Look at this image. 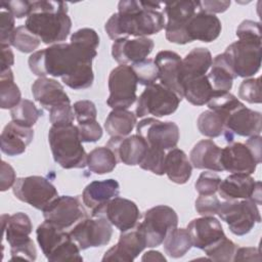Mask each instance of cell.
Instances as JSON below:
<instances>
[{
    "mask_svg": "<svg viewBox=\"0 0 262 262\" xmlns=\"http://www.w3.org/2000/svg\"><path fill=\"white\" fill-rule=\"evenodd\" d=\"M161 3L122 0L118 12L105 23L107 36L116 41L128 36L146 37L161 32L166 27L164 14L159 11Z\"/></svg>",
    "mask_w": 262,
    "mask_h": 262,
    "instance_id": "obj_1",
    "label": "cell"
},
{
    "mask_svg": "<svg viewBox=\"0 0 262 262\" xmlns=\"http://www.w3.org/2000/svg\"><path fill=\"white\" fill-rule=\"evenodd\" d=\"M97 55L96 49L77 43H57L36 51L29 57L32 73L39 78L60 77L61 80L75 74L85 64L92 63Z\"/></svg>",
    "mask_w": 262,
    "mask_h": 262,
    "instance_id": "obj_2",
    "label": "cell"
},
{
    "mask_svg": "<svg viewBox=\"0 0 262 262\" xmlns=\"http://www.w3.org/2000/svg\"><path fill=\"white\" fill-rule=\"evenodd\" d=\"M25 26L44 44L62 42L72 28L68 4L61 1H34Z\"/></svg>",
    "mask_w": 262,
    "mask_h": 262,
    "instance_id": "obj_3",
    "label": "cell"
},
{
    "mask_svg": "<svg viewBox=\"0 0 262 262\" xmlns=\"http://www.w3.org/2000/svg\"><path fill=\"white\" fill-rule=\"evenodd\" d=\"M48 142L53 160L63 169H81L86 166L87 154L76 125L51 126Z\"/></svg>",
    "mask_w": 262,
    "mask_h": 262,
    "instance_id": "obj_4",
    "label": "cell"
},
{
    "mask_svg": "<svg viewBox=\"0 0 262 262\" xmlns=\"http://www.w3.org/2000/svg\"><path fill=\"white\" fill-rule=\"evenodd\" d=\"M36 235L40 249L48 261H83L80 248L64 229L45 220L37 227Z\"/></svg>",
    "mask_w": 262,
    "mask_h": 262,
    "instance_id": "obj_5",
    "label": "cell"
},
{
    "mask_svg": "<svg viewBox=\"0 0 262 262\" xmlns=\"http://www.w3.org/2000/svg\"><path fill=\"white\" fill-rule=\"evenodd\" d=\"M177 213L169 206L158 205L145 211L142 222L135 227L142 234L146 248H155L163 244L169 230L177 227Z\"/></svg>",
    "mask_w": 262,
    "mask_h": 262,
    "instance_id": "obj_6",
    "label": "cell"
},
{
    "mask_svg": "<svg viewBox=\"0 0 262 262\" xmlns=\"http://www.w3.org/2000/svg\"><path fill=\"white\" fill-rule=\"evenodd\" d=\"M217 215L235 235L249 233L256 223L261 221L258 205L252 200H229L220 203Z\"/></svg>",
    "mask_w": 262,
    "mask_h": 262,
    "instance_id": "obj_7",
    "label": "cell"
},
{
    "mask_svg": "<svg viewBox=\"0 0 262 262\" xmlns=\"http://www.w3.org/2000/svg\"><path fill=\"white\" fill-rule=\"evenodd\" d=\"M181 98L162 84L146 86L137 98L135 115L138 118L152 115L156 118L172 115L179 106Z\"/></svg>",
    "mask_w": 262,
    "mask_h": 262,
    "instance_id": "obj_8",
    "label": "cell"
},
{
    "mask_svg": "<svg viewBox=\"0 0 262 262\" xmlns=\"http://www.w3.org/2000/svg\"><path fill=\"white\" fill-rule=\"evenodd\" d=\"M223 55L235 78H249L260 70L261 43L238 40L227 46Z\"/></svg>",
    "mask_w": 262,
    "mask_h": 262,
    "instance_id": "obj_9",
    "label": "cell"
},
{
    "mask_svg": "<svg viewBox=\"0 0 262 262\" xmlns=\"http://www.w3.org/2000/svg\"><path fill=\"white\" fill-rule=\"evenodd\" d=\"M137 78L131 66L120 64L108 76L110 96L106 103L113 110H127L137 99Z\"/></svg>",
    "mask_w": 262,
    "mask_h": 262,
    "instance_id": "obj_10",
    "label": "cell"
},
{
    "mask_svg": "<svg viewBox=\"0 0 262 262\" xmlns=\"http://www.w3.org/2000/svg\"><path fill=\"white\" fill-rule=\"evenodd\" d=\"M12 191L17 200L41 211L58 196L55 186L45 177L37 175L16 178Z\"/></svg>",
    "mask_w": 262,
    "mask_h": 262,
    "instance_id": "obj_11",
    "label": "cell"
},
{
    "mask_svg": "<svg viewBox=\"0 0 262 262\" xmlns=\"http://www.w3.org/2000/svg\"><path fill=\"white\" fill-rule=\"evenodd\" d=\"M69 233L80 250H87L107 245L113 235V227L102 217H86L75 224Z\"/></svg>",
    "mask_w": 262,
    "mask_h": 262,
    "instance_id": "obj_12",
    "label": "cell"
},
{
    "mask_svg": "<svg viewBox=\"0 0 262 262\" xmlns=\"http://www.w3.org/2000/svg\"><path fill=\"white\" fill-rule=\"evenodd\" d=\"M136 132L148 146L170 150L176 147L179 140V127L174 122H162L154 118H146L136 124Z\"/></svg>",
    "mask_w": 262,
    "mask_h": 262,
    "instance_id": "obj_13",
    "label": "cell"
},
{
    "mask_svg": "<svg viewBox=\"0 0 262 262\" xmlns=\"http://www.w3.org/2000/svg\"><path fill=\"white\" fill-rule=\"evenodd\" d=\"M92 217H102L121 232L130 230L137 225L140 213L137 205L124 198L116 196L91 212Z\"/></svg>",
    "mask_w": 262,
    "mask_h": 262,
    "instance_id": "obj_14",
    "label": "cell"
},
{
    "mask_svg": "<svg viewBox=\"0 0 262 262\" xmlns=\"http://www.w3.org/2000/svg\"><path fill=\"white\" fill-rule=\"evenodd\" d=\"M43 217L61 229L73 227L87 217V213L77 196L60 195L55 198L43 211Z\"/></svg>",
    "mask_w": 262,
    "mask_h": 262,
    "instance_id": "obj_15",
    "label": "cell"
},
{
    "mask_svg": "<svg viewBox=\"0 0 262 262\" xmlns=\"http://www.w3.org/2000/svg\"><path fill=\"white\" fill-rule=\"evenodd\" d=\"M196 8H199L198 1H175L165 4V12L168 18L165 31L169 42L181 45L190 43L185 27L195 13Z\"/></svg>",
    "mask_w": 262,
    "mask_h": 262,
    "instance_id": "obj_16",
    "label": "cell"
},
{
    "mask_svg": "<svg viewBox=\"0 0 262 262\" xmlns=\"http://www.w3.org/2000/svg\"><path fill=\"white\" fill-rule=\"evenodd\" d=\"M262 116L260 112L246 107L243 103L224 118V136L231 142L234 135L251 137L260 135Z\"/></svg>",
    "mask_w": 262,
    "mask_h": 262,
    "instance_id": "obj_17",
    "label": "cell"
},
{
    "mask_svg": "<svg viewBox=\"0 0 262 262\" xmlns=\"http://www.w3.org/2000/svg\"><path fill=\"white\" fill-rule=\"evenodd\" d=\"M220 165L223 171L251 175L258 165L251 149L242 142H232L221 148Z\"/></svg>",
    "mask_w": 262,
    "mask_h": 262,
    "instance_id": "obj_18",
    "label": "cell"
},
{
    "mask_svg": "<svg viewBox=\"0 0 262 262\" xmlns=\"http://www.w3.org/2000/svg\"><path fill=\"white\" fill-rule=\"evenodd\" d=\"M154 47V41L147 37H138L135 39L122 38L113 43L112 55L120 64H134L146 59Z\"/></svg>",
    "mask_w": 262,
    "mask_h": 262,
    "instance_id": "obj_19",
    "label": "cell"
},
{
    "mask_svg": "<svg viewBox=\"0 0 262 262\" xmlns=\"http://www.w3.org/2000/svg\"><path fill=\"white\" fill-rule=\"evenodd\" d=\"M106 146L113 150L119 162L127 166L139 165L148 147L146 141L138 134L125 137H111Z\"/></svg>",
    "mask_w": 262,
    "mask_h": 262,
    "instance_id": "obj_20",
    "label": "cell"
},
{
    "mask_svg": "<svg viewBox=\"0 0 262 262\" xmlns=\"http://www.w3.org/2000/svg\"><path fill=\"white\" fill-rule=\"evenodd\" d=\"M192 247L205 250L226 236L221 223L213 216H203L191 220L187 225Z\"/></svg>",
    "mask_w": 262,
    "mask_h": 262,
    "instance_id": "obj_21",
    "label": "cell"
},
{
    "mask_svg": "<svg viewBox=\"0 0 262 262\" xmlns=\"http://www.w3.org/2000/svg\"><path fill=\"white\" fill-rule=\"evenodd\" d=\"M146 248L144 237L137 230L136 227L123 231L120 234L118 243L108 249L103 257L102 261H133L144 249Z\"/></svg>",
    "mask_w": 262,
    "mask_h": 262,
    "instance_id": "obj_22",
    "label": "cell"
},
{
    "mask_svg": "<svg viewBox=\"0 0 262 262\" xmlns=\"http://www.w3.org/2000/svg\"><path fill=\"white\" fill-rule=\"evenodd\" d=\"M154 60L159 70V79L161 80V84L175 92L182 99L183 91L179 82L182 61L180 55L174 51L162 50L156 55Z\"/></svg>",
    "mask_w": 262,
    "mask_h": 262,
    "instance_id": "obj_23",
    "label": "cell"
},
{
    "mask_svg": "<svg viewBox=\"0 0 262 262\" xmlns=\"http://www.w3.org/2000/svg\"><path fill=\"white\" fill-rule=\"evenodd\" d=\"M1 222L3 235L10 249L26 246L33 242L29 236L33 230V225L27 214L17 212L13 215H2Z\"/></svg>",
    "mask_w": 262,
    "mask_h": 262,
    "instance_id": "obj_24",
    "label": "cell"
},
{
    "mask_svg": "<svg viewBox=\"0 0 262 262\" xmlns=\"http://www.w3.org/2000/svg\"><path fill=\"white\" fill-rule=\"evenodd\" d=\"M221 21L215 14L200 10L193 14L185 27L189 42L199 40L207 43L216 40L221 33Z\"/></svg>",
    "mask_w": 262,
    "mask_h": 262,
    "instance_id": "obj_25",
    "label": "cell"
},
{
    "mask_svg": "<svg viewBox=\"0 0 262 262\" xmlns=\"http://www.w3.org/2000/svg\"><path fill=\"white\" fill-rule=\"evenodd\" d=\"M261 186L260 181H255L248 174L233 173L222 180L218 187V192L225 201L229 200H253L255 191Z\"/></svg>",
    "mask_w": 262,
    "mask_h": 262,
    "instance_id": "obj_26",
    "label": "cell"
},
{
    "mask_svg": "<svg viewBox=\"0 0 262 262\" xmlns=\"http://www.w3.org/2000/svg\"><path fill=\"white\" fill-rule=\"evenodd\" d=\"M33 138L34 130L32 128L11 121L4 127L1 133V150L10 157L19 156L26 151Z\"/></svg>",
    "mask_w": 262,
    "mask_h": 262,
    "instance_id": "obj_27",
    "label": "cell"
},
{
    "mask_svg": "<svg viewBox=\"0 0 262 262\" xmlns=\"http://www.w3.org/2000/svg\"><path fill=\"white\" fill-rule=\"evenodd\" d=\"M32 94L35 100L48 111L57 105L71 102L63 86L56 80L46 77L38 78L33 83Z\"/></svg>",
    "mask_w": 262,
    "mask_h": 262,
    "instance_id": "obj_28",
    "label": "cell"
},
{
    "mask_svg": "<svg viewBox=\"0 0 262 262\" xmlns=\"http://www.w3.org/2000/svg\"><path fill=\"white\" fill-rule=\"evenodd\" d=\"M119 182L113 178L95 180L86 185L82 193L83 204L89 210L94 211L110 200L119 195Z\"/></svg>",
    "mask_w": 262,
    "mask_h": 262,
    "instance_id": "obj_29",
    "label": "cell"
},
{
    "mask_svg": "<svg viewBox=\"0 0 262 262\" xmlns=\"http://www.w3.org/2000/svg\"><path fill=\"white\" fill-rule=\"evenodd\" d=\"M221 148L211 139L200 140L191 149L189 159L191 165L196 169L221 172L220 165Z\"/></svg>",
    "mask_w": 262,
    "mask_h": 262,
    "instance_id": "obj_30",
    "label": "cell"
},
{
    "mask_svg": "<svg viewBox=\"0 0 262 262\" xmlns=\"http://www.w3.org/2000/svg\"><path fill=\"white\" fill-rule=\"evenodd\" d=\"M213 62V57L209 49L198 47L188 52L181 61L179 82L185 79L206 75ZM182 88V87H181Z\"/></svg>",
    "mask_w": 262,
    "mask_h": 262,
    "instance_id": "obj_31",
    "label": "cell"
},
{
    "mask_svg": "<svg viewBox=\"0 0 262 262\" xmlns=\"http://www.w3.org/2000/svg\"><path fill=\"white\" fill-rule=\"evenodd\" d=\"M192 172V165L186 154L177 147H174L166 154L165 157V174L168 178L177 184L186 183Z\"/></svg>",
    "mask_w": 262,
    "mask_h": 262,
    "instance_id": "obj_32",
    "label": "cell"
},
{
    "mask_svg": "<svg viewBox=\"0 0 262 262\" xmlns=\"http://www.w3.org/2000/svg\"><path fill=\"white\" fill-rule=\"evenodd\" d=\"M183 97L193 105H204L214 95L207 75L192 77L181 82Z\"/></svg>",
    "mask_w": 262,
    "mask_h": 262,
    "instance_id": "obj_33",
    "label": "cell"
},
{
    "mask_svg": "<svg viewBox=\"0 0 262 262\" xmlns=\"http://www.w3.org/2000/svg\"><path fill=\"white\" fill-rule=\"evenodd\" d=\"M137 117L128 110H113L104 122V129L111 137L128 136L135 125Z\"/></svg>",
    "mask_w": 262,
    "mask_h": 262,
    "instance_id": "obj_34",
    "label": "cell"
},
{
    "mask_svg": "<svg viewBox=\"0 0 262 262\" xmlns=\"http://www.w3.org/2000/svg\"><path fill=\"white\" fill-rule=\"evenodd\" d=\"M208 80L215 92H229L232 87L235 76L225 57L222 54H218L211 66V71L207 75Z\"/></svg>",
    "mask_w": 262,
    "mask_h": 262,
    "instance_id": "obj_35",
    "label": "cell"
},
{
    "mask_svg": "<svg viewBox=\"0 0 262 262\" xmlns=\"http://www.w3.org/2000/svg\"><path fill=\"white\" fill-rule=\"evenodd\" d=\"M118 160L111 148L107 146H98L87 155L86 166L88 169L98 175L112 172L117 166Z\"/></svg>",
    "mask_w": 262,
    "mask_h": 262,
    "instance_id": "obj_36",
    "label": "cell"
},
{
    "mask_svg": "<svg viewBox=\"0 0 262 262\" xmlns=\"http://www.w3.org/2000/svg\"><path fill=\"white\" fill-rule=\"evenodd\" d=\"M163 244L166 254L171 258L183 257L192 247L191 238L187 229L178 227L168 231Z\"/></svg>",
    "mask_w": 262,
    "mask_h": 262,
    "instance_id": "obj_37",
    "label": "cell"
},
{
    "mask_svg": "<svg viewBox=\"0 0 262 262\" xmlns=\"http://www.w3.org/2000/svg\"><path fill=\"white\" fill-rule=\"evenodd\" d=\"M21 100V94L18 86L14 83V77L11 69L0 74V106L3 110L13 108Z\"/></svg>",
    "mask_w": 262,
    "mask_h": 262,
    "instance_id": "obj_38",
    "label": "cell"
},
{
    "mask_svg": "<svg viewBox=\"0 0 262 262\" xmlns=\"http://www.w3.org/2000/svg\"><path fill=\"white\" fill-rule=\"evenodd\" d=\"M42 114L43 112L29 99H21L17 105L10 110L11 120L29 128H32L37 123Z\"/></svg>",
    "mask_w": 262,
    "mask_h": 262,
    "instance_id": "obj_39",
    "label": "cell"
},
{
    "mask_svg": "<svg viewBox=\"0 0 262 262\" xmlns=\"http://www.w3.org/2000/svg\"><path fill=\"white\" fill-rule=\"evenodd\" d=\"M196 125L201 134L210 138L218 137L224 132L223 119L211 110L205 111L199 116Z\"/></svg>",
    "mask_w": 262,
    "mask_h": 262,
    "instance_id": "obj_40",
    "label": "cell"
},
{
    "mask_svg": "<svg viewBox=\"0 0 262 262\" xmlns=\"http://www.w3.org/2000/svg\"><path fill=\"white\" fill-rule=\"evenodd\" d=\"M207 104L211 111L215 112L223 119L224 123V118L231 111L242 105L243 102H241L239 99L230 92H215Z\"/></svg>",
    "mask_w": 262,
    "mask_h": 262,
    "instance_id": "obj_41",
    "label": "cell"
},
{
    "mask_svg": "<svg viewBox=\"0 0 262 262\" xmlns=\"http://www.w3.org/2000/svg\"><path fill=\"white\" fill-rule=\"evenodd\" d=\"M40 43L41 40L32 32H30L26 26H19L15 28L11 39V45L18 51L24 53L33 52L39 47Z\"/></svg>",
    "mask_w": 262,
    "mask_h": 262,
    "instance_id": "obj_42",
    "label": "cell"
},
{
    "mask_svg": "<svg viewBox=\"0 0 262 262\" xmlns=\"http://www.w3.org/2000/svg\"><path fill=\"white\" fill-rule=\"evenodd\" d=\"M236 248V245L232 241L224 236L214 245L205 249L204 252L209 259L213 261H232Z\"/></svg>",
    "mask_w": 262,
    "mask_h": 262,
    "instance_id": "obj_43",
    "label": "cell"
},
{
    "mask_svg": "<svg viewBox=\"0 0 262 262\" xmlns=\"http://www.w3.org/2000/svg\"><path fill=\"white\" fill-rule=\"evenodd\" d=\"M131 68L137 78V82L141 85H152L159 79V70L154 59L146 58L132 64Z\"/></svg>",
    "mask_w": 262,
    "mask_h": 262,
    "instance_id": "obj_44",
    "label": "cell"
},
{
    "mask_svg": "<svg viewBox=\"0 0 262 262\" xmlns=\"http://www.w3.org/2000/svg\"><path fill=\"white\" fill-rule=\"evenodd\" d=\"M165 150L155 147H147L144 158L138 165L141 169L150 171L156 175L165 174Z\"/></svg>",
    "mask_w": 262,
    "mask_h": 262,
    "instance_id": "obj_45",
    "label": "cell"
},
{
    "mask_svg": "<svg viewBox=\"0 0 262 262\" xmlns=\"http://www.w3.org/2000/svg\"><path fill=\"white\" fill-rule=\"evenodd\" d=\"M238 97L249 103H261V82L260 78L244 80L238 87Z\"/></svg>",
    "mask_w": 262,
    "mask_h": 262,
    "instance_id": "obj_46",
    "label": "cell"
},
{
    "mask_svg": "<svg viewBox=\"0 0 262 262\" xmlns=\"http://www.w3.org/2000/svg\"><path fill=\"white\" fill-rule=\"evenodd\" d=\"M221 178L216 173L206 171L201 173L194 183V187L201 195L215 194V192L218 190Z\"/></svg>",
    "mask_w": 262,
    "mask_h": 262,
    "instance_id": "obj_47",
    "label": "cell"
},
{
    "mask_svg": "<svg viewBox=\"0 0 262 262\" xmlns=\"http://www.w3.org/2000/svg\"><path fill=\"white\" fill-rule=\"evenodd\" d=\"M0 44L1 46H11V39L14 28V16L11 14L10 11L5 9L4 7L0 8Z\"/></svg>",
    "mask_w": 262,
    "mask_h": 262,
    "instance_id": "obj_48",
    "label": "cell"
},
{
    "mask_svg": "<svg viewBox=\"0 0 262 262\" xmlns=\"http://www.w3.org/2000/svg\"><path fill=\"white\" fill-rule=\"evenodd\" d=\"M75 114L71 102L57 105L49 111V120L52 126L71 125L73 124Z\"/></svg>",
    "mask_w": 262,
    "mask_h": 262,
    "instance_id": "obj_49",
    "label": "cell"
},
{
    "mask_svg": "<svg viewBox=\"0 0 262 262\" xmlns=\"http://www.w3.org/2000/svg\"><path fill=\"white\" fill-rule=\"evenodd\" d=\"M236 36L238 40L261 43L260 23L251 19L243 20L236 29Z\"/></svg>",
    "mask_w": 262,
    "mask_h": 262,
    "instance_id": "obj_50",
    "label": "cell"
},
{
    "mask_svg": "<svg viewBox=\"0 0 262 262\" xmlns=\"http://www.w3.org/2000/svg\"><path fill=\"white\" fill-rule=\"evenodd\" d=\"M77 127L82 142H96L102 137V128L96 120L78 123Z\"/></svg>",
    "mask_w": 262,
    "mask_h": 262,
    "instance_id": "obj_51",
    "label": "cell"
},
{
    "mask_svg": "<svg viewBox=\"0 0 262 262\" xmlns=\"http://www.w3.org/2000/svg\"><path fill=\"white\" fill-rule=\"evenodd\" d=\"M71 42L96 49L99 45V37L93 29L83 28L72 34Z\"/></svg>",
    "mask_w": 262,
    "mask_h": 262,
    "instance_id": "obj_52",
    "label": "cell"
},
{
    "mask_svg": "<svg viewBox=\"0 0 262 262\" xmlns=\"http://www.w3.org/2000/svg\"><path fill=\"white\" fill-rule=\"evenodd\" d=\"M75 118L78 123L96 120L97 111L95 104L90 100H79L73 104Z\"/></svg>",
    "mask_w": 262,
    "mask_h": 262,
    "instance_id": "obj_53",
    "label": "cell"
},
{
    "mask_svg": "<svg viewBox=\"0 0 262 262\" xmlns=\"http://www.w3.org/2000/svg\"><path fill=\"white\" fill-rule=\"evenodd\" d=\"M220 203L221 202L215 194H200V196L195 200V210L200 215L213 216L217 214Z\"/></svg>",
    "mask_w": 262,
    "mask_h": 262,
    "instance_id": "obj_54",
    "label": "cell"
},
{
    "mask_svg": "<svg viewBox=\"0 0 262 262\" xmlns=\"http://www.w3.org/2000/svg\"><path fill=\"white\" fill-rule=\"evenodd\" d=\"M1 7H4L16 18H23L28 16L31 11L32 2L27 0H12V1H1Z\"/></svg>",
    "mask_w": 262,
    "mask_h": 262,
    "instance_id": "obj_55",
    "label": "cell"
},
{
    "mask_svg": "<svg viewBox=\"0 0 262 262\" xmlns=\"http://www.w3.org/2000/svg\"><path fill=\"white\" fill-rule=\"evenodd\" d=\"M10 260H26V261H35L37 258V250L32 242L29 245L21 246L18 248L10 249Z\"/></svg>",
    "mask_w": 262,
    "mask_h": 262,
    "instance_id": "obj_56",
    "label": "cell"
},
{
    "mask_svg": "<svg viewBox=\"0 0 262 262\" xmlns=\"http://www.w3.org/2000/svg\"><path fill=\"white\" fill-rule=\"evenodd\" d=\"M16 181V176L12 166L5 161L1 163V172H0V190L5 191L11 186L14 185Z\"/></svg>",
    "mask_w": 262,
    "mask_h": 262,
    "instance_id": "obj_57",
    "label": "cell"
},
{
    "mask_svg": "<svg viewBox=\"0 0 262 262\" xmlns=\"http://www.w3.org/2000/svg\"><path fill=\"white\" fill-rule=\"evenodd\" d=\"M199 3V10L204 11L207 13H221L227 10L230 6V1H223V0H205V1H198Z\"/></svg>",
    "mask_w": 262,
    "mask_h": 262,
    "instance_id": "obj_58",
    "label": "cell"
},
{
    "mask_svg": "<svg viewBox=\"0 0 262 262\" xmlns=\"http://www.w3.org/2000/svg\"><path fill=\"white\" fill-rule=\"evenodd\" d=\"M260 250L254 247H237L232 261H260Z\"/></svg>",
    "mask_w": 262,
    "mask_h": 262,
    "instance_id": "obj_59",
    "label": "cell"
},
{
    "mask_svg": "<svg viewBox=\"0 0 262 262\" xmlns=\"http://www.w3.org/2000/svg\"><path fill=\"white\" fill-rule=\"evenodd\" d=\"M253 152L255 159L257 160L258 164L261 163V158H262V154H261V136L260 135H256V136H251L247 142L245 143Z\"/></svg>",
    "mask_w": 262,
    "mask_h": 262,
    "instance_id": "obj_60",
    "label": "cell"
},
{
    "mask_svg": "<svg viewBox=\"0 0 262 262\" xmlns=\"http://www.w3.org/2000/svg\"><path fill=\"white\" fill-rule=\"evenodd\" d=\"M14 63V54L10 47L1 46V72L10 69Z\"/></svg>",
    "mask_w": 262,
    "mask_h": 262,
    "instance_id": "obj_61",
    "label": "cell"
},
{
    "mask_svg": "<svg viewBox=\"0 0 262 262\" xmlns=\"http://www.w3.org/2000/svg\"><path fill=\"white\" fill-rule=\"evenodd\" d=\"M141 261H164V262H166L167 259L159 251L150 250L142 256Z\"/></svg>",
    "mask_w": 262,
    "mask_h": 262,
    "instance_id": "obj_62",
    "label": "cell"
}]
</instances>
